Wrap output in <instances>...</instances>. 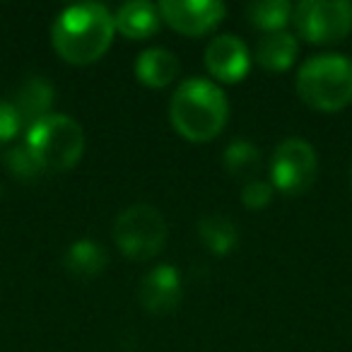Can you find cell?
<instances>
[{
  "instance_id": "cell-1",
  "label": "cell",
  "mask_w": 352,
  "mask_h": 352,
  "mask_svg": "<svg viewBox=\"0 0 352 352\" xmlns=\"http://www.w3.org/2000/svg\"><path fill=\"white\" fill-rule=\"evenodd\" d=\"M113 34L116 27L109 8L99 3H82L65 8L56 17L51 27V44L65 63L89 65L107 54Z\"/></svg>"
},
{
  "instance_id": "cell-2",
  "label": "cell",
  "mask_w": 352,
  "mask_h": 352,
  "mask_svg": "<svg viewBox=\"0 0 352 352\" xmlns=\"http://www.w3.org/2000/svg\"><path fill=\"white\" fill-rule=\"evenodd\" d=\"M230 102L215 82L188 78L179 82L169 102V121L188 142H210L225 131Z\"/></svg>"
},
{
  "instance_id": "cell-3",
  "label": "cell",
  "mask_w": 352,
  "mask_h": 352,
  "mask_svg": "<svg viewBox=\"0 0 352 352\" xmlns=\"http://www.w3.org/2000/svg\"><path fill=\"white\" fill-rule=\"evenodd\" d=\"M297 94L316 111H342L352 104V58L342 54L311 56L297 73Z\"/></svg>"
},
{
  "instance_id": "cell-4",
  "label": "cell",
  "mask_w": 352,
  "mask_h": 352,
  "mask_svg": "<svg viewBox=\"0 0 352 352\" xmlns=\"http://www.w3.org/2000/svg\"><path fill=\"white\" fill-rule=\"evenodd\" d=\"M25 145L44 171H68L85 152V131L65 113H49L30 126Z\"/></svg>"
},
{
  "instance_id": "cell-5",
  "label": "cell",
  "mask_w": 352,
  "mask_h": 352,
  "mask_svg": "<svg viewBox=\"0 0 352 352\" xmlns=\"http://www.w3.org/2000/svg\"><path fill=\"white\" fill-rule=\"evenodd\" d=\"M113 241L131 261H150L166 244V222L155 206H131L113 222Z\"/></svg>"
},
{
  "instance_id": "cell-6",
  "label": "cell",
  "mask_w": 352,
  "mask_h": 352,
  "mask_svg": "<svg viewBox=\"0 0 352 352\" xmlns=\"http://www.w3.org/2000/svg\"><path fill=\"white\" fill-rule=\"evenodd\" d=\"M297 36L316 46L340 44L352 32V3L347 0H302L292 8Z\"/></svg>"
},
{
  "instance_id": "cell-7",
  "label": "cell",
  "mask_w": 352,
  "mask_h": 352,
  "mask_svg": "<svg viewBox=\"0 0 352 352\" xmlns=\"http://www.w3.org/2000/svg\"><path fill=\"white\" fill-rule=\"evenodd\" d=\"M318 171L316 150L302 138H287L273 152L270 184L285 196H302L311 188Z\"/></svg>"
},
{
  "instance_id": "cell-8",
  "label": "cell",
  "mask_w": 352,
  "mask_h": 352,
  "mask_svg": "<svg viewBox=\"0 0 352 352\" xmlns=\"http://www.w3.org/2000/svg\"><path fill=\"white\" fill-rule=\"evenodd\" d=\"M162 22L184 36H206L225 20L227 8L220 0H162Z\"/></svg>"
},
{
  "instance_id": "cell-9",
  "label": "cell",
  "mask_w": 352,
  "mask_h": 352,
  "mask_svg": "<svg viewBox=\"0 0 352 352\" xmlns=\"http://www.w3.org/2000/svg\"><path fill=\"white\" fill-rule=\"evenodd\" d=\"M206 68L217 82H241L251 70V51L239 36L220 34L206 49Z\"/></svg>"
},
{
  "instance_id": "cell-10",
  "label": "cell",
  "mask_w": 352,
  "mask_h": 352,
  "mask_svg": "<svg viewBox=\"0 0 352 352\" xmlns=\"http://www.w3.org/2000/svg\"><path fill=\"white\" fill-rule=\"evenodd\" d=\"M182 294H184L182 275L169 263H162L157 268H152L142 278L140 289H138L140 304L150 314H157V316L176 311L179 304H182Z\"/></svg>"
},
{
  "instance_id": "cell-11",
  "label": "cell",
  "mask_w": 352,
  "mask_h": 352,
  "mask_svg": "<svg viewBox=\"0 0 352 352\" xmlns=\"http://www.w3.org/2000/svg\"><path fill=\"white\" fill-rule=\"evenodd\" d=\"M162 17L157 6L147 3V0H131V3H123L121 8L113 15V27H116L118 34H123L126 39L142 41L150 39L160 32Z\"/></svg>"
},
{
  "instance_id": "cell-12",
  "label": "cell",
  "mask_w": 352,
  "mask_h": 352,
  "mask_svg": "<svg viewBox=\"0 0 352 352\" xmlns=\"http://www.w3.org/2000/svg\"><path fill=\"white\" fill-rule=\"evenodd\" d=\"M179 58L171 54L169 49H145L135 58V78L150 89L169 87L176 78H179Z\"/></svg>"
},
{
  "instance_id": "cell-13",
  "label": "cell",
  "mask_w": 352,
  "mask_h": 352,
  "mask_svg": "<svg viewBox=\"0 0 352 352\" xmlns=\"http://www.w3.org/2000/svg\"><path fill=\"white\" fill-rule=\"evenodd\" d=\"M297 36L287 34V32H275V34H263L256 41L254 60L263 70L285 73V70L292 68V63L297 60Z\"/></svg>"
},
{
  "instance_id": "cell-14",
  "label": "cell",
  "mask_w": 352,
  "mask_h": 352,
  "mask_svg": "<svg viewBox=\"0 0 352 352\" xmlns=\"http://www.w3.org/2000/svg\"><path fill=\"white\" fill-rule=\"evenodd\" d=\"M12 107L17 109L25 126H34L36 121L46 118L54 107V87L46 78H30L22 82V87L15 92Z\"/></svg>"
},
{
  "instance_id": "cell-15",
  "label": "cell",
  "mask_w": 352,
  "mask_h": 352,
  "mask_svg": "<svg viewBox=\"0 0 352 352\" xmlns=\"http://www.w3.org/2000/svg\"><path fill=\"white\" fill-rule=\"evenodd\" d=\"M63 265L73 278L92 280V278H99V275L107 270L109 254L97 241L80 239L68 246V251H65V256H63Z\"/></svg>"
},
{
  "instance_id": "cell-16",
  "label": "cell",
  "mask_w": 352,
  "mask_h": 352,
  "mask_svg": "<svg viewBox=\"0 0 352 352\" xmlns=\"http://www.w3.org/2000/svg\"><path fill=\"white\" fill-rule=\"evenodd\" d=\"M198 236H201L203 246L215 256H227L239 244L236 225L220 212H210L198 220Z\"/></svg>"
},
{
  "instance_id": "cell-17",
  "label": "cell",
  "mask_w": 352,
  "mask_h": 352,
  "mask_svg": "<svg viewBox=\"0 0 352 352\" xmlns=\"http://www.w3.org/2000/svg\"><path fill=\"white\" fill-rule=\"evenodd\" d=\"M246 20L256 30L275 34L292 22V6L287 0H258V3L246 6Z\"/></svg>"
},
{
  "instance_id": "cell-18",
  "label": "cell",
  "mask_w": 352,
  "mask_h": 352,
  "mask_svg": "<svg viewBox=\"0 0 352 352\" xmlns=\"http://www.w3.org/2000/svg\"><path fill=\"white\" fill-rule=\"evenodd\" d=\"M227 174L232 179H244L246 184L256 182V174L261 171V150L249 140H234L227 145L225 157H222Z\"/></svg>"
},
{
  "instance_id": "cell-19",
  "label": "cell",
  "mask_w": 352,
  "mask_h": 352,
  "mask_svg": "<svg viewBox=\"0 0 352 352\" xmlns=\"http://www.w3.org/2000/svg\"><path fill=\"white\" fill-rule=\"evenodd\" d=\"M6 166L10 169V174L15 179H22V182H32V179H36L44 171L39 166V162L34 160V155L27 150V145L12 147L6 155Z\"/></svg>"
},
{
  "instance_id": "cell-20",
  "label": "cell",
  "mask_w": 352,
  "mask_h": 352,
  "mask_svg": "<svg viewBox=\"0 0 352 352\" xmlns=\"http://www.w3.org/2000/svg\"><path fill=\"white\" fill-rule=\"evenodd\" d=\"M273 193H275L273 184L256 179V182L244 184V188H241V203H244V208H249V210H263V208H268L270 201H273Z\"/></svg>"
},
{
  "instance_id": "cell-21",
  "label": "cell",
  "mask_w": 352,
  "mask_h": 352,
  "mask_svg": "<svg viewBox=\"0 0 352 352\" xmlns=\"http://www.w3.org/2000/svg\"><path fill=\"white\" fill-rule=\"evenodd\" d=\"M22 118L17 113V109L12 107V102H3L0 99V147L8 145L10 140H15L17 133L22 131Z\"/></svg>"
},
{
  "instance_id": "cell-22",
  "label": "cell",
  "mask_w": 352,
  "mask_h": 352,
  "mask_svg": "<svg viewBox=\"0 0 352 352\" xmlns=\"http://www.w3.org/2000/svg\"><path fill=\"white\" fill-rule=\"evenodd\" d=\"M350 184H352V169H350Z\"/></svg>"
}]
</instances>
